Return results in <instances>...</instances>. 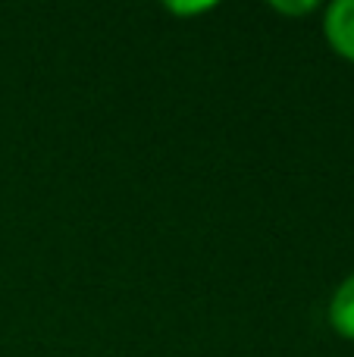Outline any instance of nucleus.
<instances>
[{
  "instance_id": "obj_1",
  "label": "nucleus",
  "mask_w": 354,
  "mask_h": 357,
  "mask_svg": "<svg viewBox=\"0 0 354 357\" xmlns=\"http://www.w3.org/2000/svg\"><path fill=\"white\" fill-rule=\"evenodd\" d=\"M326 41L332 44L339 56L354 63V0H336L323 16Z\"/></svg>"
},
{
  "instance_id": "obj_2",
  "label": "nucleus",
  "mask_w": 354,
  "mask_h": 357,
  "mask_svg": "<svg viewBox=\"0 0 354 357\" xmlns=\"http://www.w3.org/2000/svg\"><path fill=\"white\" fill-rule=\"evenodd\" d=\"M330 326L336 329L342 339L354 342V273L336 289L330 301Z\"/></svg>"
},
{
  "instance_id": "obj_3",
  "label": "nucleus",
  "mask_w": 354,
  "mask_h": 357,
  "mask_svg": "<svg viewBox=\"0 0 354 357\" xmlns=\"http://www.w3.org/2000/svg\"><path fill=\"white\" fill-rule=\"evenodd\" d=\"M276 13H292V16H301V13H314L317 10V0H307V3H282V0H276V3H270Z\"/></svg>"
},
{
  "instance_id": "obj_4",
  "label": "nucleus",
  "mask_w": 354,
  "mask_h": 357,
  "mask_svg": "<svg viewBox=\"0 0 354 357\" xmlns=\"http://www.w3.org/2000/svg\"><path fill=\"white\" fill-rule=\"evenodd\" d=\"M210 6L213 3H169V10L182 16V13H204V10H210Z\"/></svg>"
}]
</instances>
